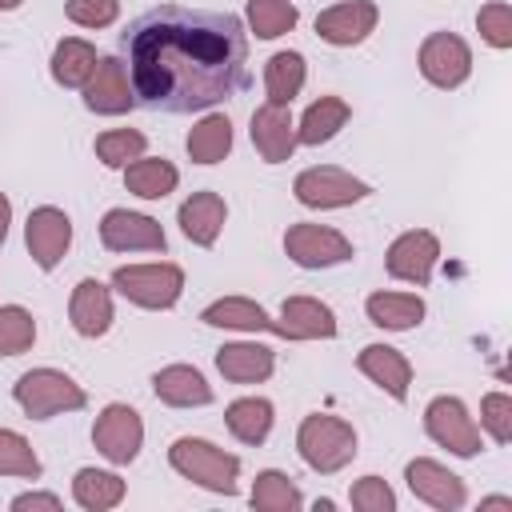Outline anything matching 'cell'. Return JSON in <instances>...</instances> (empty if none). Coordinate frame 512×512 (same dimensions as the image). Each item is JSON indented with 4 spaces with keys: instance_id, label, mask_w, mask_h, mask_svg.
<instances>
[{
    "instance_id": "28",
    "label": "cell",
    "mask_w": 512,
    "mask_h": 512,
    "mask_svg": "<svg viewBox=\"0 0 512 512\" xmlns=\"http://www.w3.org/2000/svg\"><path fill=\"white\" fill-rule=\"evenodd\" d=\"M176 184H180V172L164 156H140L124 168V188L140 200H164Z\"/></svg>"
},
{
    "instance_id": "5",
    "label": "cell",
    "mask_w": 512,
    "mask_h": 512,
    "mask_svg": "<svg viewBox=\"0 0 512 512\" xmlns=\"http://www.w3.org/2000/svg\"><path fill=\"white\" fill-rule=\"evenodd\" d=\"M112 288L132 300L136 308H152L164 312L180 300L184 292V268L172 260H156V264H124L112 272Z\"/></svg>"
},
{
    "instance_id": "7",
    "label": "cell",
    "mask_w": 512,
    "mask_h": 512,
    "mask_svg": "<svg viewBox=\"0 0 512 512\" xmlns=\"http://www.w3.org/2000/svg\"><path fill=\"white\" fill-rule=\"evenodd\" d=\"M424 432H428L440 448H448L452 456H464V460H472V456L484 448L480 424L468 416V408H464L460 396H436V400L424 408Z\"/></svg>"
},
{
    "instance_id": "9",
    "label": "cell",
    "mask_w": 512,
    "mask_h": 512,
    "mask_svg": "<svg viewBox=\"0 0 512 512\" xmlns=\"http://www.w3.org/2000/svg\"><path fill=\"white\" fill-rule=\"evenodd\" d=\"M284 252L300 268H332L352 260V240L328 224H292L284 232Z\"/></svg>"
},
{
    "instance_id": "43",
    "label": "cell",
    "mask_w": 512,
    "mask_h": 512,
    "mask_svg": "<svg viewBox=\"0 0 512 512\" xmlns=\"http://www.w3.org/2000/svg\"><path fill=\"white\" fill-rule=\"evenodd\" d=\"M8 224H12V204H8V196L0 192V244L8 240Z\"/></svg>"
},
{
    "instance_id": "11",
    "label": "cell",
    "mask_w": 512,
    "mask_h": 512,
    "mask_svg": "<svg viewBox=\"0 0 512 512\" xmlns=\"http://www.w3.org/2000/svg\"><path fill=\"white\" fill-rule=\"evenodd\" d=\"M92 444L112 464H132L144 444V420L128 404H108L92 424Z\"/></svg>"
},
{
    "instance_id": "18",
    "label": "cell",
    "mask_w": 512,
    "mask_h": 512,
    "mask_svg": "<svg viewBox=\"0 0 512 512\" xmlns=\"http://www.w3.org/2000/svg\"><path fill=\"white\" fill-rule=\"evenodd\" d=\"M276 336H284V340H328V336H336V312L316 296H288L280 304Z\"/></svg>"
},
{
    "instance_id": "32",
    "label": "cell",
    "mask_w": 512,
    "mask_h": 512,
    "mask_svg": "<svg viewBox=\"0 0 512 512\" xmlns=\"http://www.w3.org/2000/svg\"><path fill=\"white\" fill-rule=\"evenodd\" d=\"M308 80V64L300 52H276L268 56L264 64V92H268V104H292L300 96Z\"/></svg>"
},
{
    "instance_id": "10",
    "label": "cell",
    "mask_w": 512,
    "mask_h": 512,
    "mask_svg": "<svg viewBox=\"0 0 512 512\" xmlns=\"http://www.w3.org/2000/svg\"><path fill=\"white\" fill-rule=\"evenodd\" d=\"M436 260H440V240H436V232H428V228H408V232H400V236L388 244V252H384L388 276H392V280H404V284H416V288H424V284L432 280Z\"/></svg>"
},
{
    "instance_id": "41",
    "label": "cell",
    "mask_w": 512,
    "mask_h": 512,
    "mask_svg": "<svg viewBox=\"0 0 512 512\" xmlns=\"http://www.w3.org/2000/svg\"><path fill=\"white\" fill-rule=\"evenodd\" d=\"M64 12L80 28H108L120 16V0H68Z\"/></svg>"
},
{
    "instance_id": "45",
    "label": "cell",
    "mask_w": 512,
    "mask_h": 512,
    "mask_svg": "<svg viewBox=\"0 0 512 512\" xmlns=\"http://www.w3.org/2000/svg\"><path fill=\"white\" fill-rule=\"evenodd\" d=\"M24 0H0V12H16Z\"/></svg>"
},
{
    "instance_id": "4",
    "label": "cell",
    "mask_w": 512,
    "mask_h": 512,
    "mask_svg": "<svg viewBox=\"0 0 512 512\" xmlns=\"http://www.w3.org/2000/svg\"><path fill=\"white\" fill-rule=\"evenodd\" d=\"M12 396L24 408V416H32V420H52L60 412H80L88 404L84 388L68 372H60V368H32V372H24L12 384Z\"/></svg>"
},
{
    "instance_id": "31",
    "label": "cell",
    "mask_w": 512,
    "mask_h": 512,
    "mask_svg": "<svg viewBox=\"0 0 512 512\" xmlns=\"http://www.w3.org/2000/svg\"><path fill=\"white\" fill-rule=\"evenodd\" d=\"M96 48L80 36H64L56 48H52V80L60 88H84V80L92 76L96 68Z\"/></svg>"
},
{
    "instance_id": "30",
    "label": "cell",
    "mask_w": 512,
    "mask_h": 512,
    "mask_svg": "<svg viewBox=\"0 0 512 512\" xmlns=\"http://www.w3.org/2000/svg\"><path fill=\"white\" fill-rule=\"evenodd\" d=\"M72 500L84 512H108L124 500V480L116 472H104V468H80L72 476Z\"/></svg>"
},
{
    "instance_id": "25",
    "label": "cell",
    "mask_w": 512,
    "mask_h": 512,
    "mask_svg": "<svg viewBox=\"0 0 512 512\" xmlns=\"http://www.w3.org/2000/svg\"><path fill=\"white\" fill-rule=\"evenodd\" d=\"M364 312L376 328H388V332H408L424 320V300L416 292H372L364 300Z\"/></svg>"
},
{
    "instance_id": "12",
    "label": "cell",
    "mask_w": 512,
    "mask_h": 512,
    "mask_svg": "<svg viewBox=\"0 0 512 512\" xmlns=\"http://www.w3.org/2000/svg\"><path fill=\"white\" fill-rule=\"evenodd\" d=\"M100 244L108 252H164L168 236L156 216L128 212V208H108L100 220Z\"/></svg>"
},
{
    "instance_id": "40",
    "label": "cell",
    "mask_w": 512,
    "mask_h": 512,
    "mask_svg": "<svg viewBox=\"0 0 512 512\" xmlns=\"http://www.w3.org/2000/svg\"><path fill=\"white\" fill-rule=\"evenodd\" d=\"M348 500H352L356 512H396V492H392L388 480H380V476H360V480L352 484Z\"/></svg>"
},
{
    "instance_id": "15",
    "label": "cell",
    "mask_w": 512,
    "mask_h": 512,
    "mask_svg": "<svg viewBox=\"0 0 512 512\" xmlns=\"http://www.w3.org/2000/svg\"><path fill=\"white\" fill-rule=\"evenodd\" d=\"M24 244H28L32 260H36L44 272H52V268L64 260L68 244H72V220H68V212H60V208H52V204L32 208V212H28V224H24Z\"/></svg>"
},
{
    "instance_id": "27",
    "label": "cell",
    "mask_w": 512,
    "mask_h": 512,
    "mask_svg": "<svg viewBox=\"0 0 512 512\" xmlns=\"http://www.w3.org/2000/svg\"><path fill=\"white\" fill-rule=\"evenodd\" d=\"M184 148H188V160H192V164H220V160L232 152V120H228L224 112L200 116V120L192 124Z\"/></svg>"
},
{
    "instance_id": "24",
    "label": "cell",
    "mask_w": 512,
    "mask_h": 512,
    "mask_svg": "<svg viewBox=\"0 0 512 512\" xmlns=\"http://www.w3.org/2000/svg\"><path fill=\"white\" fill-rule=\"evenodd\" d=\"M348 116H352V108H348V100H340V96H320V100H312V104L304 108L300 124H296V144H308V148L328 144V140L348 124Z\"/></svg>"
},
{
    "instance_id": "38",
    "label": "cell",
    "mask_w": 512,
    "mask_h": 512,
    "mask_svg": "<svg viewBox=\"0 0 512 512\" xmlns=\"http://www.w3.org/2000/svg\"><path fill=\"white\" fill-rule=\"evenodd\" d=\"M476 28L480 36L492 44V48H512V8L504 0H488L480 12H476Z\"/></svg>"
},
{
    "instance_id": "3",
    "label": "cell",
    "mask_w": 512,
    "mask_h": 512,
    "mask_svg": "<svg viewBox=\"0 0 512 512\" xmlns=\"http://www.w3.org/2000/svg\"><path fill=\"white\" fill-rule=\"evenodd\" d=\"M296 448H300V460L312 472L332 476L344 464H352V456H356V432H352L348 420H340L332 412H312V416L300 420Z\"/></svg>"
},
{
    "instance_id": "20",
    "label": "cell",
    "mask_w": 512,
    "mask_h": 512,
    "mask_svg": "<svg viewBox=\"0 0 512 512\" xmlns=\"http://www.w3.org/2000/svg\"><path fill=\"white\" fill-rule=\"evenodd\" d=\"M356 368L376 384L384 388L392 400H408V384H412V364L400 348H388V344H368L360 348L356 356Z\"/></svg>"
},
{
    "instance_id": "16",
    "label": "cell",
    "mask_w": 512,
    "mask_h": 512,
    "mask_svg": "<svg viewBox=\"0 0 512 512\" xmlns=\"http://www.w3.org/2000/svg\"><path fill=\"white\" fill-rule=\"evenodd\" d=\"M376 20H380V8L372 0H344V4H332L316 16V36L324 44L352 48L376 32Z\"/></svg>"
},
{
    "instance_id": "42",
    "label": "cell",
    "mask_w": 512,
    "mask_h": 512,
    "mask_svg": "<svg viewBox=\"0 0 512 512\" xmlns=\"http://www.w3.org/2000/svg\"><path fill=\"white\" fill-rule=\"evenodd\" d=\"M28 508H48V512H56V508H60V496H56V492H20V496L12 500V512H28Z\"/></svg>"
},
{
    "instance_id": "36",
    "label": "cell",
    "mask_w": 512,
    "mask_h": 512,
    "mask_svg": "<svg viewBox=\"0 0 512 512\" xmlns=\"http://www.w3.org/2000/svg\"><path fill=\"white\" fill-rule=\"evenodd\" d=\"M40 456L32 452V444L12 432V428H0V476H20V480H40Z\"/></svg>"
},
{
    "instance_id": "17",
    "label": "cell",
    "mask_w": 512,
    "mask_h": 512,
    "mask_svg": "<svg viewBox=\"0 0 512 512\" xmlns=\"http://www.w3.org/2000/svg\"><path fill=\"white\" fill-rule=\"evenodd\" d=\"M252 144L268 164H284L296 152V120L288 104H260L252 112Z\"/></svg>"
},
{
    "instance_id": "26",
    "label": "cell",
    "mask_w": 512,
    "mask_h": 512,
    "mask_svg": "<svg viewBox=\"0 0 512 512\" xmlns=\"http://www.w3.org/2000/svg\"><path fill=\"white\" fill-rule=\"evenodd\" d=\"M200 320L212 328H236V332H276V320H268V312L248 296H220L200 312Z\"/></svg>"
},
{
    "instance_id": "19",
    "label": "cell",
    "mask_w": 512,
    "mask_h": 512,
    "mask_svg": "<svg viewBox=\"0 0 512 512\" xmlns=\"http://www.w3.org/2000/svg\"><path fill=\"white\" fill-rule=\"evenodd\" d=\"M68 320H72V328L80 332V336H88V340H96V336H104L108 328H112V288L108 284H100V280H80L76 288H72V300H68Z\"/></svg>"
},
{
    "instance_id": "6",
    "label": "cell",
    "mask_w": 512,
    "mask_h": 512,
    "mask_svg": "<svg viewBox=\"0 0 512 512\" xmlns=\"http://www.w3.org/2000/svg\"><path fill=\"white\" fill-rule=\"evenodd\" d=\"M292 192L304 208H348L364 196H372V188L364 180H356L352 172L336 168V164H316V168H304L296 180H292Z\"/></svg>"
},
{
    "instance_id": "21",
    "label": "cell",
    "mask_w": 512,
    "mask_h": 512,
    "mask_svg": "<svg viewBox=\"0 0 512 512\" xmlns=\"http://www.w3.org/2000/svg\"><path fill=\"white\" fill-rule=\"evenodd\" d=\"M216 368L232 384H260L276 372V356H272V348H264L256 340H236L216 352Z\"/></svg>"
},
{
    "instance_id": "2",
    "label": "cell",
    "mask_w": 512,
    "mask_h": 512,
    "mask_svg": "<svg viewBox=\"0 0 512 512\" xmlns=\"http://www.w3.org/2000/svg\"><path fill=\"white\" fill-rule=\"evenodd\" d=\"M168 464H172L184 480H192V484H200V488H208V492H216V496H236L240 456L216 448L212 440H200V436H180V440H172Z\"/></svg>"
},
{
    "instance_id": "39",
    "label": "cell",
    "mask_w": 512,
    "mask_h": 512,
    "mask_svg": "<svg viewBox=\"0 0 512 512\" xmlns=\"http://www.w3.org/2000/svg\"><path fill=\"white\" fill-rule=\"evenodd\" d=\"M480 428L496 444H508L512 440V396L508 392H488L480 400Z\"/></svg>"
},
{
    "instance_id": "37",
    "label": "cell",
    "mask_w": 512,
    "mask_h": 512,
    "mask_svg": "<svg viewBox=\"0 0 512 512\" xmlns=\"http://www.w3.org/2000/svg\"><path fill=\"white\" fill-rule=\"evenodd\" d=\"M36 344V320L20 304L0 308V356H20Z\"/></svg>"
},
{
    "instance_id": "33",
    "label": "cell",
    "mask_w": 512,
    "mask_h": 512,
    "mask_svg": "<svg viewBox=\"0 0 512 512\" xmlns=\"http://www.w3.org/2000/svg\"><path fill=\"white\" fill-rule=\"evenodd\" d=\"M248 500H252L256 512H296V508H304V496L292 484V476H284L276 468L256 472V484H252V496Z\"/></svg>"
},
{
    "instance_id": "29",
    "label": "cell",
    "mask_w": 512,
    "mask_h": 512,
    "mask_svg": "<svg viewBox=\"0 0 512 512\" xmlns=\"http://www.w3.org/2000/svg\"><path fill=\"white\" fill-rule=\"evenodd\" d=\"M272 420L276 412H272V400L264 396H240L224 408V424L240 444H264L272 432Z\"/></svg>"
},
{
    "instance_id": "1",
    "label": "cell",
    "mask_w": 512,
    "mask_h": 512,
    "mask_svg": "<svg viewBox=\"0 0 512 512\" xmlns=\"http://www.w3.org/2000/svg\"><path fill=\"white\" fill-rule=\"evenodd\" d=\"M136 104L208 112L248 84V32L232 12L152 8L120 36Z\"/></svg>"
},
{
    "instance_id": "23",
    "label": "cell",
    "mask_w": 512,
    "mask_h": 512,
    "mask_svg": "<svg viewBox=\"0 0 512 512\" xmlns=\"http://www.w3.org/2000/svg\"><path fill=\"white\" fill-rule=\"evenodd\" d=\"M152 392L168 408H204V404H212V388H208V380L192 364H168V368H160L152 376Z\"/></svg>"
},
{
    "instance_id": "8",
    "label": "cell",
    "mask_w": 512,
    "mask_h": 512,
    "mask_svg": "<svg viewBox=\"0 0 512 512\" xmlns=\"http://www.w3.org/2000/svg\"><path fill=\"white\" fill-rule=\"evenodd\" d=\"M472 72V48L456 32H428L420 44V76L436 88H460Z\"/></svg>"
},
{
    "instance_id": "44",
    "label": "cell",
    "mask_w": 512,
    "mask_h": 512,
    "mask_svg": "<svg viewBox=\"0 0 512 512\" xmlns=\"http://www.w3.org/2000/svg\"><path fill=\"white\" fill-rule=\"evenodd\" d=\"M480 508H512V500L508 496H488V500H480Z\"/></svg>"
},
{
    "instance_id": "34",
    "label": "cell",
    "mask_w": 512,
    "mask_h": 512,
    "mask_svg": "<svg viewBox=\"0 0 512 512\" xmlns=\"http://www.w3.org/2000/svg\"><path fill=\"white\" fill-rule=\"evenodd\" d=\"M244 12H248V28L260 40H276V36L292 32L296 20H300V12H296L292 0H248Z\"/></svg>"
},
{
    "instance_id": "14",
    "label": "cell",
    "mask_w": 512,
    "mask_h": 512,
    "mask_svg": "<svg viewBox=\"0 0 512 512\" xmlns=\"http://www.w3.org/2000/svg\"><path fill=\"white\" fill-rule=\"evenodd\" d=\"M84 104L96 116H124L136 104L132 76L124 68V60H116V56H100L96 60L92 76L84 80Z\"/></svg>"
},
{
    "instance_id": "22",
    "label": "cell",
    "mask_w": 512,
    "mask_h": 512,
    "mask_svg": "<svg viewBox=\"0 0 512 512\" xmlns=\"http://www.w3.org/2000/svg\"><path fill=\"white\" fill-rule=\"evenodd\" d=\"M176 220H180V232H184L192 244L212 248L216 236H220V228H224V220H228V204H224L216 192H192V196L180 204Z\"/></svg>"
},
{
    "instance_id": "13",
    "label": "cell",
    "mask_w": 512,
    "mask_h": 512,
    "mask_svg": "<svg viewBox=\"0 0 512 512\" xmlns=\"http://www.w3.org/2000/svg\"><path fill=\"white\" fill-rule=\"evenodd\" d=\"M404 480H408L412 496L424 500V504L436 508V512H456V508L468 504V488H464V480H460L456 472H448L440 460H428V456L408 460Z\"/></svg>"
},
{
    "instance_id": "35",
    "label": "cell",
    "mask_w": 512,
    "mask_h": 512,
    "mask_svg": "<svg viewBox=\"0 0 512 512\" xmlns=\"http://www.w3.org/2000/svg\"><path fill=\"white\" fill-rule=\"evenodd\" d=\"M144 148H148V136L136 132V128H108V132L96 136V160L104 168H120L124 172L132 160L144 156Z\"/></svg>"
}]
</instances>
